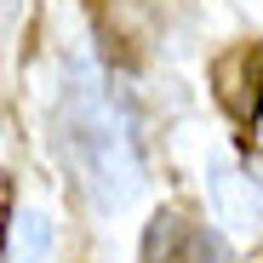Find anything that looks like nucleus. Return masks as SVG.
Listing matches in <instances>:
<instances>
[{
    "label": "nucleus",
    "instance_id": "obj_1",
    "mask_svg": "<svg viewBox=\"0 0 263 263\" xmlns=\"http://www.w3.org/2000/svg\"><path fill=\"white\" fill-rule=\"evenodd\" d=\"M58 149L74 166L80 189L92 195L103 212L126 206L143 189V149L120 92L86 63H69L63 98H58Z\"/></svg>",
    "mask_w": 263,
    "mask_h": 263
},
{
    "label": "nucleus",
    "instance_id": "obj_2",
    "mask_svg": "<svg viewBox=\"0 0 263 263\" xmlns=\"http://www.w3.org/2000/svg\"><path fill=\"white\" fill-rule=\"evenodd\" d=\"M212 92L240 126H257V115H263V40H240L212 63Z\"/></svg>",
    "mask_w": 263,
    "mask_h": 263
},
{
    "label": "nucleus",
    "instance_id": "obj_3",
    "mask_svg": "<svg viewBox=\"0 0 263 263\" xmlns=\"http://www.w3.org/2000/svg\"><path fill=\"white\" fill-rule=\"evenodd\" d=\"M143 263H229V252L206 223H189L183 212H160L143 235Z\"/></svg>",
    "mask_w": 263,
    "mask_h": 263
}]
</instances>
